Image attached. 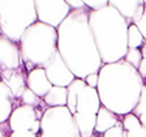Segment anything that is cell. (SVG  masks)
I'll return each mask as SVG.
<instances>
[{
  "instance_id": "obj_34",
  "label": "cell",
  "mask_w": 146,
  "mask_h": 137,
  "mask_svg": "<svg viewBox=\"0 0 146 137\" xmlns=\"http://www.w3.org/2000/svg\"><path fill=\"white\" fill-rule=\"evenodd\" d=\"M143 5H145V7H146V0H143Z\"/></svg>"
},
{
  "instance_id": "obj_23",
  "label": "cell",
  "mask_w": 146,
  "mask_h": 137,
  "mask_svg": "<svg viewBox=\"0 0 146 137\" xmlns=\"http://www.w3.org/2000/svg\"><path fill=\"white\" fill-rule=\"evenodd\" d=\"M103 137H127V132L124 131V128L121 125V122L117 123L115 127L108 129L107 132L103 133Z\"/></svg>"
},
{
  "instance_id": "obj_26",
  "label": "cell",
  "mask_w": 146,
  "mask_h": 137,
  "mask_svg": "<svg viewBox=\"0 0 146 137\" xmlns=\"http://www.w3.org/2000/svg\"><path fill=\"white\" fill-rule=\"evenodd\" d=\"M136 26H137V29L140 30L141 35L143 37V39H145V42H146V16L145 15H142V17H141L140 21L136 24Z\"/></svg>"
},
{
  "instance_id": "obj_12",
  "label": "cell",
  "mask_w": 146,
  "mask_h": 137,
  "mask_svg": "<svg viewBox=\"0 0 146 137\" xmlns=\"http://www.w3.org/2000/svg\"><path fill=\"white\" fill-rule=\"evenodd\" d=\"M26 76L27 73L25 70L24 65L16 70H3L0 72V80L9 88L11 93L16 99H20L22 93L26 89Z\"/></svg>"
},
{
  "instance_id": "obj_13",
  "label": "cell",
  "mask_w": 146,
  "mask_h": 137,
  "mask_svg": "<svg viewBox=\"0 0 146 137\" xmlns=\"http://www.w3.org/2000/svg\"><path fill=\"white\" fill-rule=\"evenodd\" d=\"M26 88L30 89L35 95L43 99L47 93L51 90L52 85L46 76L44 68H34L26 76Z\"/></svg>"
},
{
  "instance_id": "obj_1",
  "label": "cell",
  "mask_w": 146,
  "mask_h": 137,
  "mask_svg": "<svg viewBox=\"0 0 146 137\" xmlns=\"http://www.w3.org/2000/svg\"><path fill=\"white\" fill-rule=\"evenodd\" d=\"M88 8L70 11L58 30V52L76 78L98 73L103 63L89 27Z\"/></svg>"
},
{
  "instance_id": "obj_30",
  "label": "cell",
  "mask_w": 146,
  "mask_h": 137,
  "mask_svg": "<svg viewBox=\"0 0 146 137\" xmlns=\"http://www.w3.org/2000/svg\"><path fill=\"white\" fill-rule=\"evenodd\" d=\"M9 134H11V129L8 123L0 124V137H9Z\"/></svg>"
},
{
  "instance_id": "obj_11",
  "label": "cell",
  "mask_w": 146,
  "mask_h": 137,
  "mask_svg": "<svg viewBox=\"0 0 146 137\" xmlns=\"http://www.w3.org/2000/svg\"><path fill=\"white\" fill-rule=\"evenodd\" d=\"M20 67H22V60L18 43L0 35V72L16 70Z\"/></svg>"
},
{
  "instance_id": "obj_20",
  "label": "cell",
  "mask_w": 146,
  "mask_h": 137,
  "mask_svg": "<svg viewBox=\"0 0 146 137\" xmlns=\"http://www.w3.org/2000/svg\"><path fill=\"white\" fill-rule=\"evenodd\" d=\"M20 100H21V103L25 104V106H31V107H35V108H40V110H43V111H44L46 108H48V107L43 103V100L40 99L38 95H35L30 89H27V88L25 89V91L22 93Z\"/></svg>"
},
{
  "instance_id": "obj_9",
  "label": "cell",
  "mask_w": 146,
  "mask_h": 137,
  "mask_svg": "<svg viewBox=\"0 0 146 137\" xmlns=\"http://www.w3.org/2000/svg\"><path fill=\"white\" fill-rule=\"evenodd\" d=\"M42 114L43 110L40 108L20 104L12 111L7 123L11 132L30 131L35 134H39Z\"/></svg>"
},
{
  "instance_id": "obj_14",
  "label": "cell",
  "mask_w": 146,
  "mask_h": 137,
  "mask_svg": "<svg viewBox=\"0 0 146 137\" xmlns=\"http://www.w3.org/2000/svg\"><path fill=\"white\" fill-rule=\"evenodd\" d=\"M20 104H22L21 100L16 99L9 88L0 80V124L8 122L12 111Z\"/></svg>"
},
{
  "instance_id": "obj_19",
  "label": "cell",
  "mask_w": 146,
  "mask_h": 137,
  "mask_svg": "<svg viewBox=\"0 0 146 137\" xmlns=\"http://www.w3.org/2000/svg\"><path fill=\"white\" fill-rule=\"evenodd\" d=\"M127 43H128V49H141L142 45L145 43V39L141 35L140 30L133 24H129V26H128Z\"/></svg>"
},
{
  "instance_id": "obj_24",
  "label": "cell",
  "mask_w": 146,
  "mask_h": 137,
  "mask_svg": "<svg viewBox=\"0 0 146 137\" xmlns=\"http://www.w3.org/2000/svg\"><path fill=\"white\" fill-rule=\"evenodd\" d=\"M84 4L89 11H99L108 5V0H84Z\"/></svg>"
},
{
  "instance_id": "obj_6",
  "label": "cell",
  "mask_w": 146,
  "mask_h": 137,
  "mask_svg": "<svg viewBox=\"0 0 146 137\" xmlns=\"http://www.w3.org/2000/svg\"><path fill=\"white\" fill-rule=\"evenodd\" d=\"M36 21L34 0H0V29L8 39L20 43L26 29Z\"/></svg>"
},
{
  "instance_id": "obj_2",
  "label": "cell",
  "mask_w": 146,
  "mask_h": 137,
  "mask_svg": "<svg viewBox=\"0 0 146 137\" xmlns=\"http://www.w3.org/2000/svg\"><path fill=\"white\" fill-rule=\"evenodd\" d=\"M145 81L136 68L124 60L103 64L98 72L97 91L100 104L123 118L133 112Z\"/></svg>"
},
{
  "instance_id": "obj_8",
  "label": "cell",
  "mask_w": 146,
  "mask_h": 137,
  "mask_svg": "<svg viewBox=\"0 0 146 137\" xmlns=\"http://www.w3.org/2000/svg\"><path fill=\"white\" fill-rule=\"evenodd\" d=\"M34 7L38 21L55 29H58L70 13L65 0H34Z\"/></svg>"
},
{
  "instance_id": "obj_32",
  "label": "cell",
  "mask_w": 146,
  "mask_h": 137,
  "mask_svg": "<svg viewBox=\"0 0 146 137\" xmlns=\"http://www.w3.org/2000/svg\"><path fill=\"white\" fill-rule=\"evenodd\" d=\"M141 51V55H142V59H146V42L142 45V47L140 49Z\"/></svg>"
},
{
  "instance_id": "obj_3",
  "label": "cell",
  "mask_w": 146,
  "mask_h": 137,
  "mask_svg": "<svg viewBox=\"0 0 146 137\" xmlns=\"http://www.w3.org/2000/svg\"><path fill=\"white\" fill-rule=\"evenodd\" d=\"M128 26L129 24L110 4L89 12V27L103 64L124 60L128 51Z\"/></svg>"
},
{
  "instance_id": "obj_15",
  "label": "cell",
  "mask_w": 146,
  "mask_h": 137,
  "mask_svg": "<svg viewBox=\"0 0 146 137\" xmlns=\"http://www.w3.org/2000/svg\"><path fill=\"white\" fill-rule=\"evenodd\" d=\"M108 4L117 11L128 24H132V20L138 8L143 4V0H108Z\"/></svg>"
},
{
  "instance_id": "obj_35",
  "label": "cell",
  "mask_w": 146,
  "mask_h": 137,
  "mask_svg": "<svg viewBox=\"0 0 146 137\" xmlns=\"http://www.w3.org/2000/svg\"><path fill=\"white\" fill-rule=\"evenodd\" d=\"M145 81H146V80H145ZM145 84H146V82H145Z\"/></svg>"
},
{
  "instance_id": "obj_5",
  "label": "cell",
  "mask_w": 146,
  "mask_h": 137,
  "mask_svg": "<svg viewBox=\"0 0 146 137\" xmlns=\"http://www.w3.org/2000/svg\"><path fill=\"white\" fill-rule=\"evenodd\" d=\"M67 108L72 114L81 137L94 134L95 119L102 107L97 89L89 88L81 78H74L68 86Z\"/></svg>"
},
{
  "instance_id": "obj_27",
  "label": "cell",
  "mask_w": 146,
  "mask_h": 137,
  "mask_svg": "<svg viewBox=\"0 0 146 137\" xmlns=\"http://www.w3.org/2000/svg\"><path fill=\"white\" fill-rule=\"evenodd\" d=\"M65 1H67V4L69 5L70 11H77V9L85 8L84 0H65Z\"/></svg>"
},
{
  "instance_id": "obj_7",
  "label": "cell",
  "mask_w": 146,
  "mask_h": 137,
  "mask_svg": "<svg viewBox=\"0 0 146 137\" xmlns=\"http://www.w3.org/2000/svg\"><path fill=\"white\" fill-rule=\"evenodd\" d=\"M38 137H81L74 119L67 107H48L40 118Z\"/></svg>"
},
{
  "instance_id": "obj_21",
  "label": "cell",
  "mask_w": 146,
  "mask_h": 137,
  "mask_svg": "<svg viewBox=\"0 0 146 137\" xmlns=\"http://www.w3.org/2000/svg\"><path fill=\"white\" fill-rule=\"evenodd\" d=\"M132 114H134V115L138 118L141 124L146 128V84L143 85L141 95H140V99H138V103L136 104V107H134Z\"/></svg>"
},
{
  "instance_id": "obj_29",
  "label": "cell",
  "mask_w": 146,
  "mask_h": 137,
  "mask_svg": "<svg viewBox=\"0 0 146 137\" xmlns=\"http://www.w3.org/2000/svg\"><path fill=\"white\" fill-rule=\"evenodd\" d=\"M137 72L141 76V78L145 81L146 80V59H142V61H141L138 68H137Z\"/></svg>"
},
{
  "instance_id": "obj_31",
  "label": "cell",
  "mask_w": 146,
  "mask_h": 137,
  "mask_svg": "<svg viewBox=\"0 0 146 137\" xmlns=\"http://www.w3.org/2000/svg\"><path fill=\"white\" fill-rule=\"evenodd\" d=\"M143 8H145V7H143V4H142V5L138 8V11L136 12V15H134L133 20H132V24H133V25H136L137 22L140 21V18L142 17V15H143Z\"/></svg>"
},
{
  "instance_id": "obj_33",
  "label": "cell",
  "mask_w": 146,
  "mask_h": 137,
  "mask_svg": "<svg viewBox=\"0 0 146 137\" xmlns=\"http://www.w3.org/2000/svg\"><path fill=\"white\" fill-rule=\"evenodd\" d=\"M91 137H99V136H98V134H95V133H94V134H93V136H91Z\"/></svg>"
},
{
  "instance_id": "obj_10",
  "label": "cell",
  "mask_w": 146,
  "mask_h": 137,
  "mask_svg": "<svg viewBox=\"0 0 146 137\" xmlns=\"http://www.w3.org/2000/svg\"><path fill=\"white\" fill-rule=\"evenodd\" d=\"M44 72L50 84L52 86H59V88H68L73 82V80L76 78L69 70V68L65 65L58 51L44 67Z\"/></svg>"
},
{
  "instance_id": "obj_18",
  "label": "cell",
  "mask_w": 146,
  "mask_h": 137,
  "mask_svg": "<svg viewBox=\"0 0 146 137\" xmlns=\"http://www.w3.org/2000/svg\"><path fill=\"white\" fill-rule=\"evenodd\" d=\"M68 89L52 86L51 90L43 97V103L47 107H64L67 106Z\"/></svg>"
},
{
  "instance_id": "obj_16",
  "label": "cell",
  "mask_w": 146,
  "mask_h": 137,
  "mask_svg": "<svg viewBox=\"0 0 146 137\" xmlns=\"http://www.w3.org/2000/svg\"><path fill=\"white\" fill-rule=\"evenodd\" d=\"M120 122H121V118H120V116L115 115V114L111 112L110 110L104 108V107L102 106L97 114L94 133L95 134H103L104 132H107L108 129L115 127V125Z\"/></svg>"
},
{
  "instance_id": "obj_17",
  "label": "cell",
  "mask_w": 146,
  "mask_h": 137,
  "mask_svg": "<svg viewBox=\"0 0 146 137\" xmlns=\"http://www.w3.org/2000/svg\"><path fill=\"white\" fill-rule=\"evenodd\" d=\"M121 125L127 132V137H146V128L140 123L134 114H127L121 118Z\"/></svg>"
},
{
  "instance_id": "obj_4",
  "label": "cell",
  "mask_w": 146,
  "mask_h": 137,
  "mask_svg": "<svg viewBox=\"0 0 146 137\" xmlns=\"http://www.w3.org/2000/svg\"><path fill=\"white\" fill-rule=\"evenodd\" d=\"M18 46L26 73L34 68H44L58 51V30L36 21L26 29Z\"/></svg>"
},
{
  "instance_id": "obj_22",
  "label": "cell",
  "mask_w": 146,
  "mask_h": 137,
  "mask_svg": "<svg viewBox=\"0 0 146 137\" xmlns=\"http://www.w3.org/2000/svg\"><path fill=\"white\" fill-rule=\"evenodd\" d=\"M124 61H127L129 65H132L133 68H138L140 63L142 61V55H141L140 49H128L127 54H125Z\"/></svg>"
},
{
  "instance_id": "obj_25",
  "label": "cell",
  "mask_w": 146,
  "mask_h": 137,
  "mask_svg": "<svg viewBox=\"0 0 146 137\" xmlns=\"http://www.w3.org/2000/svg\"><path fill=\"white\" fill-rule=\"evenodd\" d=\"M84 81H85V84L89 86V88L97 89V85H98V73H91V74L86 76Z\"/></svg>"
},
{
  "instance_id": "obj_28",
  "label": "cell",
  "mask_w": 146,
  "mask_h": 137,
  "mask_svg": "<svg viewBox=\"0 0 146 137\" xmlns=\"http://www.w3.org/2000/svg\"><path fill=\"white\" fill-rule=\"evenodd\" d=\"M9 137H38V134L33 133L30 131H18V132H11Z\"/></svg>"
}]
</instances>
